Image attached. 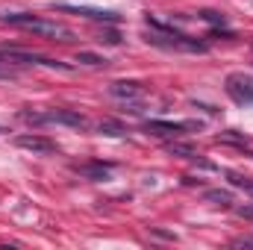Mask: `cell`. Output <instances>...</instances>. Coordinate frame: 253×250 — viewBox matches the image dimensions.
Instances as JSON below:
<instances>
[{
    "instance_id": "obj_7",
    "label": "cell",
    "mask_w": 253,
    "mask_h": 250,
    "mask_svg": "<svg viewBox=\"0 0 253 250\" xmlns=\"http://www.w3.org/2000/svg\"><path fill=\"white\" fill-rule=\"evenodd\" d=\"M59 12H71V15H83V18H91V21H106V24H118L121 15L118 12H109V9H91V6H56Z\"/></svg>"
},
{
    "instance_id": "obj_3",
    "label": "cell",
    "mask_w": 253,
    "mask_h": 250,
    "mask_svg": "<svg viewBox=\"0 0 253 250\" xmlns=\"http://www.w3.org/2000/svg\"><path fill=\"white\" fill-rule=\"evenodd\" d=\"M21 118L27 124H62V126H74V129H83L85 118L77 112V109H47V112H21Z\"/></svg>"
},
{
    "instance_id": "obj_6",
    "label": "cell",
    "mask_w": 253,
    "mask_h": 250,
    "mask_svg": "<svg viewBox=\"0 0 253 250\" xmlns=\"http://www.w3.org/2000/svg\"><path fill=\"white\" fill-rule=\"evenodd\" d=\"M147 132H153V135H165V138H177V135H183V132H189V129H197V124H189V121H147Z\"/></svg>"
},
{
    "instance_id": "obj_13",
    "label": "cell",
    "mask_w": 253,
    "mask_h": 250,
    "mask_svg": "<svg viewBox=\"0 0 253 250\" xmlns=\"http://www.w3.org/2000/svg\"><path fill=\"white\" fill-rule=\"evenodd\" d=\"M15 77H18V71L6 62V59H0V80H15Z\"/></svg>"
},
{
    "instance_id": "obj_5",
    "label": "cell",
    "mask_w": 253,
    "mask_h": 250,
    "mask_svg": "<svg viewBox=\"0 0 253 250\" xmlns=\"http://www.w3.org/2000/svg\"><path fill=\"white\" fill-rule=\"evenodd\" d=\"M15 144L21 147V150H30V153H39V156H47V153H56V141H50V138H44V135H18L15 138Z\"/></svg>"
},
{
    "instance_id": "obj_9",
    "label": "cell",
    "mask_w": 253,
    "mask_h": 250,
    "mask_svg": "<svg viewBox=\"0 0 253 250\" xmlns=\"http://www.w3.org/2000/svg\"><path fill=\"white\" fill-rule=\"evenodd\" d=\"M109 171H112V165H83V168H80V174L94 177V180H103Z\"/></svg>"
},
{
    "instance_id": "obj_15",
    "label": "cell",
    "mask_w": 253,
    "mask_h": 250,
    "mask_svg": "<svg viewBox=\"0 0 253 250\" xmlns=\"http://www.w3.org/2000/svg\"><path fill=\"white\" fill-rule=\"evenodd\" d=\"M168 150H171V153H180V156H194V150H191V147H186V144H171V147H168Z\"/></svg>"
},
{
    "instance_id": "obj_16",
    "label": "cell",
    "mask_w": 253,
    "mask_h": 250,
    "mask_svg": "<svg viewBox=\"0 0 253 250\" xmlns=\"http://www.w3.org/2000/svg\"><path fill=\"white\" fill-rule=\"evenodd\" d=\"M200 18H203V21H209V24H224V18H221L218 12H203Z\"/></svg>"
},
{
    "instance_id": "obj_1",
    "label": "cell",
    "mask_w": 253,
    "mask_h": 250,
    "mask_svg": "<svg viewBox=\"0 0 253 250\" xmlns=\"http://www.w3.org/2000/svg\"><path fill=\"white\" fill-rule=\"evenodd\" d=\"M0 21L9 24V27H18V30L36 33V36L53 39V42H74V39H77L65 24H59V21H47V18H39V15H30V12H3Z\"/></svg>"
},
{
    "instance_id": "obj_2",
    "label": "cell",
    "mask_w": 253,
    "mask_h": 250,
    "mask_svg": "<svg viewBox=\"0 0 253 250\" xmlns=\"http://www.w3.org/2000/svg\"><path fill=\"white\" fill-rule=\"evenodd\" d=\"M147 24H150L147 42H150V44H156V47H165V50H183V53H203V50H206V44H203V42L189 39V36H183V33H177V30H171V27H165V24L153 21V18H150Z\"/></svg>"
},
{
    "instance_id": "obj_8",
    "label": "cell",
    "mask_w": 253,
    "mask_h": 250,
    "mask_svg": "<svg viewBox=\"0 0 253 250\" xmlns=\"http://www.w3.org/2000/svg\"><path fill=\"white\" fill-rule=\"evenodd\" d=\"M109 94L118 97V100H141L144 97V85L135 83V80H115L109 85Z\"/></svg>"
},
{
    "instance_id": "obj_14",
    "label": "cell",
    "mask_w": 253,
    "mask_h": 250,
    "mask_svg": "<svg viewBox=\"0 0 253 250\" xmlns=\"http://www.w3.org/2000/svg\"><path fill=\"white\" fill-rule=\"evenodd\" d=\"M230 180H233V186H242L245 191L253 194V180H242V177H236V174H230Z\"/></svg>"
},
{
    "instance_id": "obj_4",
    "label": "cell",
    "mask_w": 253,
    "mask_h": 250,
    "mask_svg": "<svg viewBox=\"0 0 253 250\" xmlns=\"http://www.w3.org/2000/svg\"><path fill=\"white\" fill-rule=\"evenodd\" d=\"M227 94L239 106H253V77H248V74H230L227 77Z\"/></svg>"
},
{
    "instance_id": "obj_12",
    "label": "cell",
    "mask_w": 253,
    "mask_h": 250,
    "mask_svg": "<svg viewBox=\"0 0 253 250\" xmlns=\"http://www.w3.org/2000/svg\"><path fill=\"white\" fill-rule=\"evenodd\" d=\"M100 132H106V135H121L124 126L115 124V121H100Z\"/></svg>"
},
{
    "instance_id": "obj_17",
    "label": "cell",
    "mask_w": 253,
    "mask_h": 250,
    "mask_svg": "<svg viewBox=\"0 0 253 250\" xmlns=\"http://www.w3.org/2000/svg\"><path fill=\"white\" fill-rule=\"evenodd\" d=\"M100 42H109V44H118L121 39H118V33H106V36H100Z\"/></svg>"
},
{
    "instance_id": "obj_10",
    "label": "cell",
    "mask_w": 253,
    "mask_h": 250,
    "mask_svg": "<svg viewBox=\"0 0 253 250\" xmlns=\"http://www.w3.org/2000/svg\"><path fill=\"white\" fill-rule=\"evenodd\" d=\"M77 62H80V65H91V68H100V65H106V59H103V56H97V53L80 50V53H77Z\"/></svg>"
},
{
    "instance_id": "obj_11",
    "label": "cell",
    "mask_w": 253,
    "mask_h": 250,
    "mask_svg": "<svg viewBox=\"0 0 253 250\" xmlns=\"http://www.w3.org/2000/svg\"><path fill=\"white\" fill-rule=\"evenodd\" d=\"M206 200H212V203H218V206H230L233 203V194L230 191H206Z\"/></svg>"
}]
</instances>
